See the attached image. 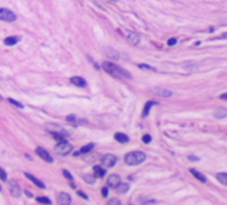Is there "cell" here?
I'll return each instance as SVG.
<instances>
[{
  "label": "cell",
  "mask_w": 227,
  "mask_h": 205,
  "mask_svg": "<svg viewBox=\"0 0 227 205\" xmlns=\"http://www.w3.org/2000/svg\"><path fill=\"white\" fill-rule=\"evenodd\" d=\"M214 116L217 117V119H225L227 116V109L226 108H218L217 111H215Z\"/></svg>",
  "instance_id": "obj_16"
},
{
  "label": "cell",
  "mask_w": 227,
  "mask_h": 205,
  "mask_svg": "<svg viewBox=\"0 0 227 205\" xmlns=\"http://www.w3.org/2000/svg\"><path fill=\"white\" fill-rule=\"evenodd\" d=\"M84 180L88 181L90 184H92V182H94V177H91V176H84Z\"/></svg>",
  "instance_id": "obj_27"
},
{
  "label": "cell",
  "mask_w": 227,
  "mask_h": 205,
  "mask_svg": "<svg viewBox=\"0 0 227 205\" xmlns=\"http://www.w3.org/2000/svg\"><path fill=\"white\" fill-rule=\"evenodd\" d=\"M156 104H158V103H156V101H148L147 103V104H146L144 105V111H143V116L146 117V116H147L148 115V112H150V109H151V107H152V105H156Z\"/></svg>",
  "instance_id": "obj_20"
},
{
  "label": "cell",
  "mask_w": 227,
  "mask_h": 205,
  "mask_svg": "<svg viewBox=\"0 0 227 205\" xmlns=\"http://www.w3.org/2000/svg\"><path fill=\"white\" fill-rule=\"evenodd\" d=\"M102 193H103V196L106 197V196H107V193H108V190H107V188H103V189H102Z\"/></svg>",
  "instance_id": "obj_33"
},
{
  "label": "cell",
  "mask_w": 227,
  "mask_h": 205,
  "mask_svg": "<svg viewBox=\"0 0 227 205\" xmlns=\"http://www.w3.org/2000/svg\"><path fill=\"white\" fill-rule=\"evenodd\" d=\"M127 40L132 44V45H138L140 43V36H139L136 32H128L127 34Z\"/></svg>",
  "instance_id": "obj_10"
},
{
  "label": "cell",
  "mask_w": 227,
  "mask_h": 205,
  "mask_svg": "<svg viewBox=\"0 0 227 205\" xmlns=\"http://www.w3.org/2000/svg\"><path fill=\"white\" fill-rule=\"evenodd\" d=\"M79 195H80V196H82V197H83V199H88V197H87V195H84V193L82 192V190H79Z\"/></svg>",
  "instance_id": "obj_34"
},
{
  "label": "cell",
  "mask_w": 227,
  "mask_h": 205,
  "mask_svg": "<svg viewBox=\"0 0 227 205\" xmlns=\"http://www.w3.org/2000/svg\"><path fill=\"white\" fill-rule=\"evenodd\" d=\"M36 153H38V156L40 159H43L44 161H47V163H52L54 161L52 156H51L44 148H42V146H38V148H36Z\"/></svg>",
  "instance_id": "obj_6"
},
{
  "label": "cell",
  "mask_w": 227,
  "mask_h": 205,
  "mask_svg": "<svg viewBox=\"0 0 227 205\" xmlns=\"http://www.w3.org/2000/svg\"><path fill=\"white\" fill-rule=\"evenodd\" d=\"M55 152H56L59 156H67L72 152V145L69 144V142H67V140L60 141L59 144L55 145Z\"/></svg>",
  "instance_id": "obj_3"
},
{
  "label": "cell",
  "mask_w": 227,
  "mask_h": 205,
  "mask_svg": "<svg viewBox=\"0 0 227 205\" xmlns=\"http://www.w3.org/2000/svg\"><path fill=\"white\" fill-rule=\"evenodd\" d=\"M108 204H118V205H119V204H120V201H119V200L112 199V200H110V201H108Z\"/></svg>",
  "instance_id": "obj_31"
},
{
  "label": "cell",
  "mask_w": 227,
  "mask_h": 205,
  "mask_svg": "<svg viewBox=\"0 0 227 205\" xmlns=\"http://www.w3.org/2000/svg\"><path fill=\"white\" fill-rule=\"evenodd\" d=\"M20 41V38L19 36H8V38H6L4 39V44L6 45H15L16 43H19Z\"/></svg>",
  "instance_id": "obj_14"
},
{
  "label": "cell",
  "mask_w": 227,
  "mask_h": 205,
  "mask_svg": "<svg viewBox=\"0 0 227 205\" xmlns=\"http://www.w3.org/2000/svg\"><path fill=\"white\" fill-rule=\"evenodd\" d=\"M146 160V153L142 151H134L124 156V161L128 165H139Z\"/></svg>",
  "instance_id": "obj_2"
},
{
  "label": "cell",
  "mask_w": 227,
  "mask_h": 205,
  "mask_svg": "<svg viewBox=\"0 0 227 205\" xmlns=\"http://www.w3.org/2000/svg\"><path fill=\"white\" fill-rule=\"evenodd\" d=\"M71 83L74 84V85H76V87H86L87 85V81L83 77H80V76H72Z\"/></svg>",
  "instance_id": "obj_12"
},
{
  "label": "cell",
  "mask_w": 227,
  "mask_h": 205,
  "mask_svg": "<svg viewBox=\"0 0 227 205\" xmlns=\"http://www.w3.org/2000/svg\"><path fill=\"white\" fill-rule=\"evenodd\" d=\"M0 189H2V188H0Z\"/></svg>",
  "instance_id": "obj_37"
},
{
  "label": "cell",
  "mask_w": 227,
  "mask_h": 205,
  "mask_svg": "<svg viewBox=\"0 0 227 205\" xmlns=\"http://www.w3.org/2000/svg\"><path fill=\"white\" fill-rule=\"evenodd\" d=\"M8 101H9L12 105H15V107H17V108H23V104H21V103H19V101H16L15 99L9 97V99H8Z\"/></svg>",
  "instance_id": "obj_23"
},
{
  "label": "cell",
  "mask_w": 227,
  "mask_h": 205,
  "mask_svg": "<svg viewBox=\"0 0 227 205\" xmlns=\"http://www.w3.org/2000/svg\"><path fill=\"white\" fill-rule=\"evenodd\" d=\"M116 163H118V159H116V156L111 155V153L102 157V164H103L104 168H112V167H115Z\"/></svg>",
  "instance_id": "obj_5"
},
{
  "label": "cell",
  "mask_w": 227,
  "mask_h": 205,
  "mask_svg": "<svg viewBox=\"0 0 227 205\" xmlns=\"http://www.w3.org/2000/svg\"><path fill=\"white\" fill-rule=\"evenodd\" d=\"M103 69L108 73V75H111L112 77H116V79H131L132 77L130 72H127L126 69L118 67L116 64L110 63V61L103 63Z\"/></svg>",
  "instance_id": "obj_1"
},
{
  "label": "cell",
  "mask_w": 227,
  "mask_h": 205,
  "mask_svg": "<svg viewBox=\"0 0 227 205\" xmlns=\"http://www.w3.org/2000/svg\"><path fill=\"white\" fill-rule=\"evenodd\" d=\"M150 141H151V136H150V135H144V136H143V142L148 144Z\"/></svg>",
  "instance_id": "obj_26"
},
{
  "label": "cell",
  "mask_w": 227,
  "mask_h": 205,
  "mask_svg": "<svg viewBox=\"0 0 227 205\" xmlns=\"http://www.w3.org/2000/svg\"><path fill=\"white\" fill-rule=\"evenodd\" d=\"M94 171H95V176H96V177H103L106 173V171L100 167H94Z\"/></svg>",
  "instance_id": "obj_21"
},
{
  "label": "cell",
  "mask_w": 227,
  "mask_h": 205,
  "mask_svg": "<svg viewBox=\"0 0 227 205\" xmlns=\"http://www.w3.org/2000/svg\"><path fill=\"white\" fill-rule=\"evenodd\" d=\"M190 172H191V173H192L194 176H195V177H196V178H198V180H199V181H202V182H206V181H207L206 176H204L203 173H200L199 171H196V169H191Z\"/></svg>",
  "instance_id": "obj_17"
},
{
  "label": "cell",
  "mask_w": 227,
  "mask_h": 205,
  "mask_svg": "<svg viewBox=\"0 0 227 205\" xmlns=\"http://www.w3.org/2000/svg\"><path fill=\"white\" fill-rule=\"evenodd\" d=\"M36 201H38V203H42V204H51V200L47 199V197H38Z\"/></svg>",
  "instance_id": "obj_24"
},
{
  "label": "cell",
  "mask_w": 227,
  "mask_h": 205,
  "mask_svg": "<svg viewBox=\"0 0 227 205\" xmlns=\"http://www.w3.org/2000/svg\"><path fill=\"white\" fill-rule=\"evenodd\" d=\"M94 146H95V144H88V145L83 146V148L80 149V153H87V152H90L91 149H94Z\"/></svg>",
  "instance_id": "obj_22"
},
{
  "label": "cell",
  "mask_w": 227,
  "mask_h": 205,
  "mask_svg": "<svg viewBox=\"0 0 227 205\" xmlns=\"http://www.w3.org/2000/svg\"><path fill=\"white\" fill-rule=\"evenodd\" d=\"M174 44H177V39H175V38L168 40V45H174Z\"/></svg>",
  "instance_id": "obj_30"
},
{
  "label": "cell",
  "mask_w": 227,
  "mask_h": 205,
  "mask_svg": "<svg viewBox=\"0 0 227 205\" xmlns=\"http://www.w3.org/2000/svg\"><path fill=\"white\" fill-rule=\"evenodd\" d=\"M115 189L118 190V193H126V192H128V189H130V184H128V182H122V181H120V184L116 186Z\"/></svg>",
  "instance_id": "obj_15"
},
{
  "label": "cell",
  "mask_w": 227,
  "mask_h": 205,
  "mask_svg": "<svg viewBox=\"0 0 227 205\" xmlns=\"http://www.w3.org/2000/svg\"><path fill=\"white\" fill-rule=\"evenodd\" d=\"M2 100H3V97H2V96H0V101H2Z\"/></svg>",
  "instance_id": "obj_36"
},
{
  "label": "cell",
  "mask_w": 227,
  "mask_h": 205,
  "mask_svg": "<svg viewBox=\"0 0 227 205\" xmlns=\"http://www.w3.org/2000/svg\"><path fill=\"white\" fill-rule=\"evenodd\" d=\"M58 203H59L60 205H69L71 204V197H69V195H67V193H60L59 197H58Z\"/></svg>",
  "instance_id": "obj_11"
},
{
  "label": "cell",
  "mask_w": 227,
  "mask_h": 205,
  "mask_svg": "<svg viewBox=\"0 0 227 205\" xmlns=\"http://www.w3.org/2000/svg\"><path fill=\"white\" fill-rule=\"evenodd\" d=\"M139 67L143 68V69H154L152 67H150V65H147V64H139Z\"/></svg>",
  "instance_id": "obj_28"
},
{
  "label": "cell",
  "mask_w": 227,
  "mask_h": 205,
  "mask_svg": "<svg viewBox=\"0 0 227 205\" xmlns=\"http://www.w3.org/2000/svg\"><path fill=\"white\" fill-rule=\"evenodd\" d=\"M188 159H190V160H199V159H198V157H195V156H188Z\"/></svg>",
  "instance_id": "obj_35"
},
{
  "label": "cell",
  "mask_w": 227,
  "mask_h": 205,
  "mask_svg": "<svg viewBox=\"0 0 227 205\" xmlns=\"http://www.w3.org/2000/svg\"><path fill=\"white\" fill-rule=\"evenodd\" d=\"M120 177L118 174H110L108 176V180H107V184H108V186L110 188H116L119 184H120Z\"/></svg>",
  "instance_id": "obj_8"
},
{
  "label": "cell",
  "mask_w": 227,
  "mask_h": 205,
  "mask_svg": "<svg viewBox=\"0 0 227 205\" xmlns=\"http://www.w3.org/2000/svg\"><path fill=\"white\" fill-rule=\"evenodd\" d=\"M114 137H115V140H118V141H120V142H128V140H130L127 135L119 133V132H118V133H115V136H114Z\"/></svg>",
  "instance_id": "obj_18"
},
{
  "label": "cell",
  "mask_w": 227,
  "mask_h": 205,
  "mask_svg": "<svg viewBox=\"0 0 227 205\" xmlns=\"http://www.w3.org/2000/svg\"><path fill=\"white\" fill-rule=\"evenodd\" d=\"M219 99H222V100H227V93H222L221 96H219Z\"/></svg>",
  "instance_id": "obj_32"
},
{
  "label": "cell",
  "mask_w": 227,
  "mask_h": 205,
  "mask_svg": "<svg viewBox=\"0 0 227 205\" xmlns=\"http://www.w3.org/2000/svg\"><path fill=\"white\" fill-rule=\"evenodd\" d=\"M25 177H27V178H30V180H31L32 182H34L35 185H38L39 188H42V189H44V188H46V184H44V182H43V181H40L39 178H36L35 176H32L31 173H25Z\"/></svg>",
  "instance_id": "obj_13"
},
{
  "label": "cell",
  "mask_w": 227,
  "mask_h": 205,
  "mask_svg": "<svg viewBox=\"0 0 227 205\" xmlns=\"http://www.w3.org/2000/svg\"><path fill=\"white\" fill-rule=\"evenodd\" d=\"M9 192H11V195H12L13 197H20L21 189H20V186H19V184H17L16 181H11L9 182Z\"/></svg>",
  "instance_id": "obj_7"
},
{
  "label": "cell",
  "mask_w": 227,
  "mask_h": 205,
  "mask_svg": "<svg viewBox=\"0 0 227 205\" xmlns=\"http://www.w3.org/2000/svg\"><path fill=\"white\" fill-rule=\"evenodd\" d=\"M0 178H2L3 181H6V180H7V173H6V171H4V169H2V168H0Z\"/></svg>",
  "instance_id": "obj_25"
},
{
  "label": "cell",
  "mask_w": 227,
  "mask_h": 205,
  "mask_svg": "<svg viewBox=\"0 0 227 205\" xmlns=\"http://www.w3.org/2000/svg\"><path fill=\"white\" fill-rule=\"evenodd\" d=\"M152 93H155L156 96H162V97H170L173 96V92L171 91L166 89V88H154Z\"/></svg>",
  "instance_id": "obj_9"
},
{
  "label": "cell",
  "mask_w": 227,
  "mask_h": 205,
  "mask_svg": "<svg viewBox=\"0 0 227 205\" xmlns=\"http://www.w3.org/2000/svg\"><path fill=\"white\" fill-rule=\"evenodd\" d=\"M63 173H64V176L68 178V180H72V176L69 174V172H68V171H63Z\"/></svg>",
  "instance_id": "obj_29"
},
{
  "label": "cell",
  "mask_w": 227,
  "mask_h": 205,
  "mask_svg": "<svg viewBox=\"0 0 227 205\" xmlns=\"http://www.w3.org/2000/svg\"><path fill=\"white\" fill-rule=\"evenodd\" d=\"M217 178L221 181V184L227 185V173H226V172H221V173H218L217 174Z\"/></svg>",
  "instance_id": "obj_19"
},
{
  "label": "cell",
  "mask_w": 227,
  "mask_h": 205,
  "mask_svg": "<svg viewBox=\"0 0 227 205\" xmlns=\"http://www.w3.org/2000/svg\"><path fill=\"white\" fill-rule=\"evenodd\" d=\"M0 20L7 21V23H12V21L16 20V15L8 8H0Z\"/></svg>",
  "instance_id": "obj_4"
}]
</instances>
